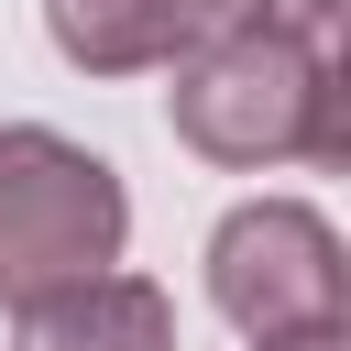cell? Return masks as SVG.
<instances>
[{"mask_svg":"<svg viewBox=\"0 0 351 351\" xmlns=\"http://www.w3.org/2000/svg\"><path fill=\"white\" fill-rule=\"evenodd\" d=\"M176 143L208 165H351V77L307 33H208L176 55Z\"/></svg>","mask_w":351,"mask_h":351,"instance_id":"obj_1","label":"cell"},{"mask_svg":"<svg viewBox=\"0 0 351 351\" xmlns=\"http://www.w3.org/2000/svg\"><path fill=\"white\" fill-rule=\"evenodd\" d=\"M121 241H132V197L88 143H66L44 121L0 132V307L11 318L110 274Z\"/></svg>","mask_w":351,"mask_h":351,"instance_id":"obj_2","label":"cell"},{"mask_svg":"<svg viewBox=\"0 0 351 351\" xmlns=\"http://www.w3.org/2000/svg\"><path fill=\"white\" fill-rule=\"evenodd\" d=\"M208 296L241 340H296V329H340V296H351V263H340V230L307 208V197H252L208 230Z\"/></svg>","mask_w":351,"mask_h":351,"instance_id":"obj_3","label":"cell"},{"mask_svg":"<svg viewBox=\"0 0 351 351\" xmlns=\"http://www.w3.org/2000/svg\"><path fill=\"white\" fill-rule=\"evenodd\" d=\"M44 33L88 77H143V66H176L186 44H208V0H44Z\"/></svg>","mask_w":351,"mask_h":351,"instance_id":"obj_4","label":"cell"},{"mask_svg":"<svg viewBox=\"0 0 351 351\" xmlns=\"http://www.w3.org/2000/svg\"><path fill=\"white\" fill-rule=\"evenodd\" d=\"M22 351H176V307L143 274H88L44 307H22Z\"/></svg>","mask_w":351,"mask_h":351,"instance_id":"obj_5","label":"cell"},{"mask_svg":"<svg viewBox=\"0 0 351 351\" xmlns=\"http://www.w3.org/2000/svg\"><path fill=\"white\" fill-rule=\"evenodd\" d=\"M329 11L340 0H208V33H329Z\"/></svg>","mask_w":351,"mask_h":351,"instance_id":"obj_6","label":"cell"},{"mask_svg":"<svg viewBox=\"0 0 351 351\" xmlns=\"http://www.w3.org/2000/svg\"><path fill=\"white\" fill-rule=\"evenodd\" d=\"M252 351H351L340 329H296V340H252Z\"/></svg>","mask_w":351,"mask_h":351,"instance_id":"obj_7","label":"cell"}]
</instances>
